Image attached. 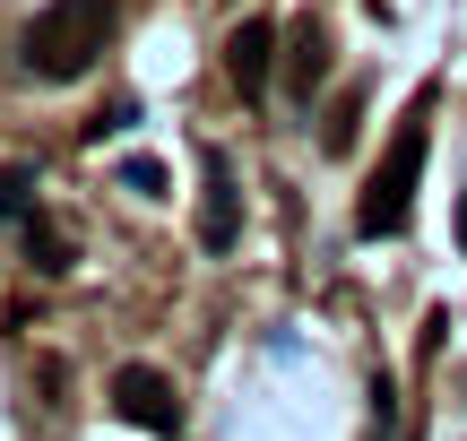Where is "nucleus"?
<instances>
[{
  "mask_svg": "<svg viewBox=\"0 0 467 441\" xmlns=\"http://www.w3.org/2000/svg\"><path fill=\"white\" fill-rule=\"evenodd\" d=\"M225 78L243 87V96H268V78H277V26H268V17H243V26L225 35Z\"/></svg>",
  "mask_w": 467,
  "mask_h": 441,
  "instance_id": "nucleus-5",
  "label": "nucleus"
},
{
  "mask_svg": "<svg viewBox=\"0 0 467 441\" xmlns=\"http://www.w3.org/2000/svg\"><path fill=\"white\" fill-rule=\"evenodd\" d=\"M372 425H381V441H389V433H399V390H389V381H381V373H372Z\"/></svg>",
  "mask_w": 467,
  "mask_h": 441,
  "instance_id": "nucleus-10",
  "label": "nucleus"
},
{
  "mask_svg": "<svg viewBox=\"0 0 467 441\" xmlns=\"http://www.w3.org/2000/svg\"><path fill=\"white\" fill-rule=\"evenodd\" d=\"M355 113H364V104L337 96V113H329V156H337V148H355Z\"/></svg>",
  "mask_w": 467,
  "mask_h": 441,
  "instance_id": "nucleus-11",
  "label": "nucleus"
},
{
  "mask_svg": "<svg viewBox=\"0 0 467 441\" xmlns=\"http://www.w3.org/2000/svg\"><path fill=\"white\" fill-rule=\"evenodd\" d=\"M121 190H139V200H156V190H165V165H148V156H130V165H121Z\"/></svg>",
  "mask_w": 467,
  "mask_h": 441,
  "instance_id": "nucleus-9",
  "label": "nucleus"
},
{
  "mask_svg": "<svg viewBox=\"0 0 467 441\" xmlns=\"http://www.w3.org/2000/svg\"><path fill=\"white\" fill-rule=\"evenodd\" d=\"M35 190H44V182H35V165H0V217H17V225H26L35 208H44Z\"/></svg>",
  "mask_w": 467,
  "mask_h": 441,
  "instance_id": "nucleus-8",
  "label": "nucleus"
},
{
  "mask_svg": "<svg viewBox=\"0 0 467 441\" xmlns=\"http://www.w3.org/2000/svg\"><path fill=\"white\" fill-rule=\"evenodd\" d=\"M243 242V190H234V156L200 148V251H234Z\"/></svg>",
  "mask_w": 467,
  "mask_h": 441,
  "instance_id": "nucleus-3",
  "label": "nucleus"
},
{
  "mask_svg": "<svg viewBox=\"0 0 467 441\" xmlns=\"http://www.w3.org/2000/svg\"><path fill=\"white\" fill-rule=\"evenodd\" d=\"M320 78H329V35H320V26H295V52H285V96L312 104Z\"/></svg>",
  "mask_w": 467,
  "mask_h": 441,
  "instance_id": "nucleus-6",
  "label": "nucleus"
},
{
  "mask_svg": "<svg viewBox=\"0 0 467 441\" xmlns=\"http://www.w3.org/2000/svg\"><path fill=\"white\" fill-rule=\"evenodd\" d=\"M26 260H35V269H44V277H61L69 260H78V242L61 234V217H44V208H35V217H26Z\"/></svg>",
  "mask_w": 467,
  "mask_h": 441,
  "instance_id": "nucleus-7",
  "label": "nucleus"
},
{
  "mask_svg": "<svg viewBox=\"0 0 467 441\" xmlns=\"http://www.w3.org/2000/svg\"><path fill=\"white\" fill-rule=\"evenodd\" d=\"M130 121H139V104H113V113L87 121V138H113V130H130Z\"/></svg>",
  "mask_w": 467,
  "mask_h": 441,
  "instance_id": "nucleus-12",
  "label": "nucleus"
},
{
  "mask_svg": "<svg viewBox=\"0 0 467 441\" xmlns=\"http://www.w3.org/2000/svg\"><path fill=\"white\" fill-rule=\"evenodd\" d=\"M104 44H113V0H44L26 17V35H17V61H26V78L69 87L96 69Z\"/></svg>",
  "mask_w": 467,
  "mask_h": 441,
  "instance_id": "nucleus-1",
  "label": "nucleus"
},
{
  "mask_svg": "<svg viewBox=\"0 0 467 441\" xmlns=\"http://www.w3.org/2000/svg\"><path fill=\"white\" fill-rule=\"evenodd\" d=\"M459 251H467V190H459Z\"/></svg>",
  "mask_w": 467,
  "mask_h": 441,
  "instance_id": "nucleus-13",
  "label": "nucleus"
},
{
  "mask_svg": "<svg viewBox=\"0 0 467 441\" xmlns=\"http://www.w3.org/2000/svg\"><path fill=\"white\" fill-rule=\"evenodd\" d=\"M113 415H130L139 433H182V390L156 364H121L113 373Z\"/></svg>",
  "mask_w": 467,
  "mask_h": 441,
  "instance_id": "nucleus-4",
  "label": "nucleus"
},
{
  "mask_svg": "<svg viewBox=\"0 0 467 441\" xmlns=\"http://www.w3.org/2000/svg\"><path fill=\"white\" fill-rule=\"evenodd\" d=\"M424 156H433V121H424V104L399 121V138L381 148V165H372L364 182V208H355V234L381 242V234H407V217H416V182H424Z\"/></svg>",
  "mask_w": 467,
  "mask_h": 441,
  "instance_id": "nucleus-2",
  "label": "nucleus"
}]
</instances>
